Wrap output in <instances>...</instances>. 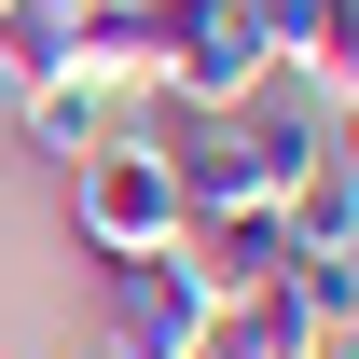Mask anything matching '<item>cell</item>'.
<instances>
[{
	"label": "cell",
	"instance_id": "obj_1",
	"mask_svg": "<svg viewBox=\"0 0 359 359\" xmlns=\"http://www.w3.org/2000/svg\"><path fill=\"white\" fill-rule=\"evenodd\" d=\"M69 235H83L97 263H138V249H180V180L152 138H97L83 166H69Z\"/></svg>",
	"mask_w": 359,
	"mask_h": 359
},
{
	"label": "cell",
	"instance_id": "obj_2",
	"mask_svg": "<svg viewBox=\"0 0 359 359\" xmlns=\"http://www.w3.org/2000/svg\"><path fill=\"white\" fill-rule=\"evenodd\" d=\"M222 290L180 263V249H138V263H97V359H194L208 346Z\"/></svg>",
	"mask_w": 359,
	"mask_h": 359
},
{
	"label": "cell",
	"instance_id": "obj_3",
	"mask_svg": "<svg viewBox=\"0 0 359 359\" xmlns=\"http://www.w3.org/2000/svg\"><path fill=\"white\" fill-rule=\"evenodd\" d=\"M180 263L208 276V290H276L290 276V208H208V222H180Z\"/></svg>",
	"mask_w": 359,
	"mask_h": 359
},
{
	"label": "cell",
	"instance_id": "obj_4",
	"mask_svg": "<svg viewBox=\"0 0 359 359\" xmlns=\"http://www.w3.org/2000/svg\"><path fill=\"white\" fill-rule=\"evenodd\" d=\"M97 138H125V83H28V111H14V152L28 166H83Z\"/></svg>",
	"mask_w": 359,
	"mask_h": 359
},
{
	"label": "cell",
	"instance_id": "obj_5",
	"mask_svg": "<svg viewBox=\"0 0 359 359\" xmlns=\"http://www.w3.org/2000/svg\"><path fill=\"white\" fill-rule=\"evenodd\" d=\"M318 346H332V332H318V304L276 276V290H235V304L208 318V346H194V359H318Z\"/></svg>",
	"mask_w": 359,
	"mask_h": 359
},
{
	"label": "cell",
	"instance_id": "obj_6",
	"mask_svg": "<svg viewBox=\"0 0 359 359\" xmlns=\"http://www.w3.org/2000/svg\"><path fill=\"white\" fill-rule=\"evenodd\" d=\"M290 290L318 304V332H359V249L346 263H290Z\"/></svg>",
	"mask_w": 359,
	"mask_h": 359
},
{
	"label": "cell",
	"instance_id": "obj_7",
	"mask_svg": "<svg viewBox=\"0 0 359 359\" xmlns=\"http://www.w3.org/2000/svg\"><path fill=\"white\" fill-rule=\"evenodd\" d=\"M14 111H28V83H14V69H0V152H14Z\"/></svg>",
	"mask_w": 359,
	"mask_h": 359
},
{
	"label": "cell",
	"instance_id": "obj_8",
	"mask_svg": "<svg viewBox=\"0 0 359 359\" xmlns=\"http://www.w3.org/2000/svg\"><path fill=\"white\" fill-rule=\"evenodd\" d=\"M83 14H111V0H83Z\"/></svg>",
	"mask_w": 359,
	"mask_h": 359
},
{
	"label": "cell",
	"instance_id": "obj_9",
	"mask_svg": "<svg viewBox=\"0 0 359 359\" xmlns=\"http://www.w3.org/2000/svg\"><path fill=\"white\" fill-rule=\"evenodd\" d=\"M0 14H14V0H0Z\"/></svg>",
	"mask_w": 359,
	"mask_h": 359
}]
</instances>
